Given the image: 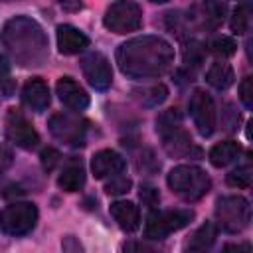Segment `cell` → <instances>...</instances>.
Segmentation results:
<instances>
[{
	"mask_svg": "<svg viewBox=\"0 0 253 253\" xmlns=\"http://www.w3.org/2000/svg\"><path fill=\"white\" fill-rule=\"evenodd\" d=\"M81 71L87 79V83L97 89V91H105L111 87L113 83V69H111V63L109 59L99 53V51H91L87 55L81 57Z\"/></svg>",
	"mask_w": 253,
	"mask_h": 253,
	"instance_id": "obj_11",
	"label": "cell"
},
{
	"mask_svg": "<svg viewBox=\"0 0 253 253\" xmlns=\"http://www.w3.org/2000/svg\"><path fill=\"white\" fill-rule=\"evenodd\" d=\"M208 47H210V51L215 57H221V59L223 57H231L237 51V43L229 36H215V38H211L210 43H208Z\"/></svg>",
	"mask_w": 253,
	"mask_h": 253,
	"instance_id": "obj_23",
	"label": "cell"
},
{
	"mask_svg": "<svg viewBox=\"0 0 253 253\" xmlns=\"http://www.w3.org/2000/svg\"><path fill=\"white\" fill-rule=\"evenodd\" d=\"M0 42L22 67H36L47 59V38L42 26L28 16L8 20L2 28Z\"/></svg>",
	"mask_w": 253,
	"mask_h": 253,
	"instance_id": "obj_2",
	"label": "cell"
},
{
	"mask_svg": "<svg viewBox=\"0 0 253 253\" xmlns=\"http://www.w3.org/2000/svg\"><path fill=\"white\" fill-rule=\"evenodd\" d=\"M164 140V150L174 156V158H182V156H188L192 150L198 152V148H194L192 144V138L190 134L182 128V125H176V126H170L162 132H158Z\"/></svg>",
	"mask_w": 253,
	"mask_h": 253,
	"instance_id": "obj_14",
	"label": "cell"
},
{
	"mask_svg": "<svg viewBox=\"0 0 253 253\" xmlns=\"http://www.w3.org/2000/svg\"><path fill=\"white\" fill-rule=\"evenodd\" d=\"M223 251H245V253H249V251H251V245H249V243H241V245H225Z\"/></svg>",
	"mask_w": 253,
	"mask_h": 253,
	"instance_id": "obj_36",
	"label": "cell"
},
{
	"mask_svg": "<svg viewBox=\"0 0 253 253\" xmlns=\"http://www.w3.org/2000/svg\"><path fill=\"white\" fill-rule=\"evenodd\" d=\"M166 97H168V89H166L164 85H154V87H150V89L144 91L142 101H144V105H148V107H156V105L164 103Z\"/></svg>",
	"mask_w": 253,
	"mask_h": 253,
	"instance_id": "obj_28",
	"label": "cell"
},
{
	"mask_svg": "<svg viewBox=\"0 0 253 253\" xmlns=\"http://www.w3.org/2000/svg\"><path fill=\"white\" fill-rule=\"evenodd\" d=\"M190 117L202 136H211L217 126V113L211 95L202 89H196L190 97Z\"/></svg>",
	"mask_w": 253,
	"mask_h": 253,
	"instance_id": "obj_9",
	"label": "cell"
},
{
	"mask_svg": "<svg viewBox=\"0 0 253 253\" xmlns=\"http://www.w3.org/2000/svg\"><path fill=\"white\" fill-rule=\"evenodd\" d=\"M239 99H241V103L247 109L253 107V77H245L241 81V85H239Z\"/></svg>",
	"mask_w": 253,
	"mask_h": 253,
	"instance_id": "obj_30",
	"label": "cell"
},
{
	"mask_svg": "<svg viewBox=\"0 0 253 253\" xmlns=\"http://www.w3.org/2000/svg\"><path fill=\"white\" fill-rule=\"evenodd\" d=\"M182 57H184V63L188 67H198L204 63V57H206V45L200 43L198 40H190L186 42L184 49H182Z\"/></svg>",
	"mask_w": 253,
	"mask_h": 253,
	"instance_id": "obj_24",
	"label": "cell"
},
{
	"mask_svg": "<svg viewBox=\"0 0 253 253\" xmlns=\"http://www.w3.org/2000/svg\"><path fill=\"white\" fill-rule=\"evenodd\" d=\"M57 186L65 192H79L85 186V168L81 160H71L63 166L61 174L57 176Z\"/></svg>",
	"mask_w": 253,
	"mask_h": 253,
	"instance_id": "obj_18",
	"label": "cell"
},
{
	"mask_svg": "<svg viewBox=\"0 0 253 253\" xmlns=\"http://www.w3.org/2000/svg\"><path fill=\"white\" fill-rule=\"evenodd\" d=\"M225 182L231 186V188H239V190H245L251 186V166L245 164V166H237L235 170H231L225 178Z\"/></svg>",
	"mask_w": 253,
	"mask_h": 253,
	"instance_id": "obj_26",
	"label": "cell"
},
{
	"mask_svg": "<svg viewBox=\"0 0 253 253\" xmlns=\"http://www.w3.org/2000/svg\"><path fill=\"white\" fill-rule=\"evenodd\" d=\"M109 211L123 231L134 233L140 227V211H138V206H134L132 202H126V200L113 202Z\"/></svg>",
	"mask_w": 253,
	"mask_h": 253,
	"instance_id": "obj_16",
	"label": "cell"
},
{
	"mask_svg": "<svg viewBox=\"0 0 253 253\" xmlns=\"http://www.w3.org/2000/svg\"><path fill=\"white\" fill-rule=\"evenodd\" d=\"M55 93H57L59 101L71 111H83L89 107L87 91L73 77H59L55 83Z\"/></svg>",
	"mask_w": 253,
	"mask_h": 253,
	"instance_id": "obj_12",
	"label": "cell"
},
{
	"mask_svg": "<svg viewBox=\"0 0 253 253\" xmlns=\"http://www.w3.org/2000/svg\"><path fill=\"white\" fill-rule=\"evenodd\" d=\"M194 219V211L192 210H158V211H150L144 223V237L146 239H164L170 233L190 225V221Z\"/></svg>",
	"mask_w": 253,
	"mask_h": 253,
	"instance_id": "obj_5",
	"label": "cell"
},
{
	"mask_svg": "<svg viewBox=\"0 0 253 253\" xmlns=\"http://www.w3.org/2000/svg\"><path fill=\"white\" fill-rule=\"evenodd\" d=\"M61 247H63V251H81V249H83L81 243H77L71 235H67V237L61 241Z\"/></svg>",
	"mask_w": 253,
	"mask_h": 253,
	"instance_id": "obj_35",
	"label": "cell"
},
{
	"mask_svg": "<svg viewBox=\"0 0 253 253\" xmlns=\"http://www.w3.org/2000/svg\"><path fill=\"white\" fill-rule=\"evenodd\" d=\"M215 237H217V225H215L213 221H206V223L200 225V227L196 229V233L188 239L186 249H190V251H206V249H210V247L213 245Z\"/></svg>",
	"mask_w": 253,
	"mask_h": 253,
	"instance_id": "obj_21",
	"label": "cell"
},
{
	"mask_svg": "<svg viewBox=\"0 0 253 253\" xmlns=\"http://www.w3.org/2000/svg\"><path fill=\"white\" fill-rule=\"evenodd\" d=\"M206 81H208L213 89H217V91H225V89H229V87L233 85V81H235V73H233V69H231L229 63L217 61V63H213V65L206 71Z\"/></svg>",
	"mask_w": 253,
	"mask_h": 253,
	"instance_id": "obj_20",
	"label": "cell"
},
{
	"mask_svg": "<svg viewBox=\"0 0 253 253\" xmlns=\"http://www.w3.org/2000/svg\"><path fill=\"white\" fill-rule=\"evenodd\" d=\"M249 22H251V4L249 2H241L233 14H231V20H229V28L233 34L237 36H243L247 30H249Z\"/></svg>",
	"mask_w": 253,
	"mask_h": 253,
	"instance_id": "obj_22",
	"label": "cell"
},
{
	"mask_svg": "<svg viewBox=\"0 0 253 253\" xmlns=\"http://www.w3.org/2000/svg\"><path fill=\"white\" fill-rule=\"evenodd\" d=\"M8 79H10V63H8V59L0 53V85L6 83Z\"/></svg>",
	"mask_w": 253,
	"mask_h": 253,
	"instance_id": "obj_33",
	"label": "cell"
},
{
	"mask_svg": "<svg viewBox=\"0 0 253 253\" xmlns=\"http://www.w3.org/2000/svg\"><path fill=\"white\" fill-rule=\"evenodd\" d=\"M138 198H140L142 204L148 206V208H154V206H158V202H160V194H158V190H156L154 186H148V184H142V186H140Z\"/></svg>",
	"mask_w": 253,
	"mask_h": 253,
	"instance_id": "obj_29",
	"label": "cell"
},
{
	"mask_svg": "<svg viewBox=\"0 0 253 253\" xmlns=\"http://www.w3.org/2000/svg\"><path fill=\"white\" fill-rule=\"evenodd\" d=\"M130 186H132L130 178L117 174V176H111V180L105 184V192L109 196H121V194H126L130 190Z\"/></svg>",
	"mask_w": 253,
	"mask_h": 253,
	"instance_id": "obj_27",
	"label": "cell"
},
{
	"mask_svg": "<svg viewBox=\"0 0 253 253\" xmlns=\"http://www.w3.org/2000/svg\"><path fill=\"white\" fill-rule=\"evenodd\" d=\"M239 154H241L239 142H235V140H223V142H217L215 146H211L208 158H210V162L215 168H223V166L235 162L239 158Z\"/></svg>",
	"mask_w": 253,
	"mask_h": 253,
	"instance_id": "obj_19",
	"label": "cell"
},
{
	"mask_svg": "<svg viewBox=\"0 0 253 253\" xmlns=\"http://www.w3.org/2000/svg\"><path fill=\"white\" fill-rule=\"evenodd\" d=\"M49 132L63 144L83 146L87 136V123L69 113H55L49 117Z\"/></svg>",
	"mask_w": 253,
	"mask_h": 253,
	"instance_id": "obj_8",
	"label": "cell"
},
{
	"mask_svg": "<svg viewBox=\"0 0 253 253\" xmlns=\"http://www.w3.org/2000/svg\"><path fill=\"white\" fill-rule=\"evenodd\" d=\"M103 26L113 34H130L142 26V10L132 0H117L113 2L105 16Z\"/></svg>",
	"mask_w": 253,
	"mask_h": 253,
	"instance_id": "obj_7",
	"label": "cell"
},
{
	"mask_svg": "<svg viewBox=\"0 0 253 253\" xmlns=\"http://www.w3.org/2000/svg\"><path fill=\"white\" fill-rule=\"evenodd\" d=\"M55 38H57V47H59V51L65 53V55L79 53V51H83V49L89 45V38H87L83 32H79L77 28L69 26V24L57 26Z\"/></svg>",
	"mask_w": 253,
	"mask_h": 253,
	"instance_id": "obj_17",
	"label": "cell"
},
{
	"mask_svg": "<svg viewBox=\"0 0 253 253\" xmlns=\"http://www.w3.org/2000/svg\"><path fill=\"white\" fill-rule=\"evenodd\" d=\"M166 184L176 196H180L186 202H196L204 198L211 188L210 176L200 166L192 164L174 166L166 176Z\"/></svg>",
	"mask_w": 253,
	"mask_h": 253,
	"instance_id": "obj_3",
	"label": "cell"
},
{
	"mask_svg": "<svg viewBox=\"0 0 253 253\" xmlns=\"http://www.w3.org/2000/svg\"><path fill=\"white\" fill-rule=\"evenodd\" d=\"M215 225L225 233H239L251 221V206L243 196H221L215 202Z\"/></svg>",
	"mask_w": 253,
	"mask_h": 253,
	"instance_id": "obj_4",
	"label": "cell"
},
{
	"mask_svg": "<svg viewBox=\"0 0 253 253\" xmlns=\"http://www.w3.org/2000/svg\"><path fill=\"white\" fill-rule=\"evenodd\" d=\"M125 168H126L125 158L121 154H117L115 150H99L91 158V172L97 180L123 174Z\"/></svg>",
	"mask_w": 253,
	"mask_h": 253,
	"instance_id": "obj_13",
	"label": "cell"
},
{
	"mask_svg": "<svg viewBox=\"0 0 253 253\" xmlns=\"http://www.w3.org/2000/svg\"><path fill=\"white\" fill-rule=\"evenodd\" d=\"M40 158H42L43 170H45V172H51L53 166L59 162V152H57L55 148H43L42 154H40Z\"/></svg>",
	"mask_w": 253,
	"mask_h": 253,
	"instance_id": "obj_31",
	"label": "cell"
},
{
	"mask_svg": "<svg viewBox=\"0 0 253 253\" xmlns=\"http://www.w3.org/2000/svg\"><path fill=\"white\" fill-rule=\"evenodd\" d=\"M150 2H156V4H164V2H168V0H150Z\"/></svg>",
	"mask_w": 253,
	"mask_h": 253,
	"instance_id": "obj_37",
	"label": "cell"
},
{
	"mask_svg": "<svg viewBox=\"0 0 253 253\" xmlns=\"http://www.w3.org/2000/svg\"><path fill=\"white\" fill-rule=\"evenodd\" d=\"M204 24L206 26H217L223 22L225 16V4H221L219 0H206L204 2Z\"/></svg>",
	"mask_w": 253,
	"mask_h": 253,
	"instance_id": "obj_25",
	"label": "cell"
},
{
	"mask_svg": "<svg viewBox=\"0 0 253 253\" xmlns=\"http://www.w3.org/2000/svg\"><path fill=\"white\" fill-rule=\"evenodd\" d=\"M38 223V208L30 202H14L0 210V231L12 237L30 233Z\"/></svg>",
	"mask_w": 253,
	"mask_h": 253,
	"instance_id": "obj_6",
	"label": "cell"
},
{
	"mask_svg": "<svg viewBox=\"0 0 253 253\" xmlns=\"http://www.w3.org/2000/svg\"><path fill=\"white\" fill-rule=\"evenodd\" d=\"M57 2L61 4V8H63L65 12H77V10H81V6H83L81 0H57Z\"/></svg>",
	"mask_w": 253,
	"mask_h": 253,
	"instance_id": "obj_34",
	"label": "cell"
},
{
	"mask_svg": "<svg viewBox=\"0 0 253 253\" xmlns=\"http://www.w3.org/2000/svg\"><path fill=\"white\" fill-rule=\"evenodd\" d=\"M14 162V154H12V148L8 144H0V174L6 172Z\"/></svg>",
	"mask_w": 253,
	"mask_h": 253,
	"instance_id": "obj_32",
	"label": "cell"
},
{
	"mask_svg": "<svg viewBox=\"0 0 253 253\" xmlns=\"http://www.w3.org/2000/svg\"><path fill=\"white\" fill-rule=\"evenodd\" d=\"M6 136L10 142H14L24 150H32L40 142L38 130L18 109H10L6 115Z\"/></svg>",
	"mask_w": 253,
	"mask_h": 253,
	"instance_id": "obj_10",
	"label": "cell"
},
{
	"mask_svg": "<svg viewBox=\"0 0 253 253\" xmlns=\"http://www.w3.org/2000/svg\"><path fill=\"white\" fill-rule=\"evenodd\" d=\"M22 101L34 113H43L49 107V101H51L45 81H42L40 77L28 79L26 85L22 87Z\"/></svg>",
	"mask_w": 253,
	"mask_h": 253,
	"instance_id": "obj_15",
	"label": "cell"
},
{
	"mask_svg": "<svg viewBox=\"0 0 253 253\" xmlns=\"http://www.w3.org/2000/svg\"><path fill=\"white\" fill-rule=\"evenodd\" d=\"M117 63L119 69L130 79H154L172 67L174 49L158 36L132 38L119 45Z\"/></svg>",
	"mask_w": 253,
	"mask_h": 253,
	"instance_id": "obj_1",
	"label": "cell"
}]
</instances>
